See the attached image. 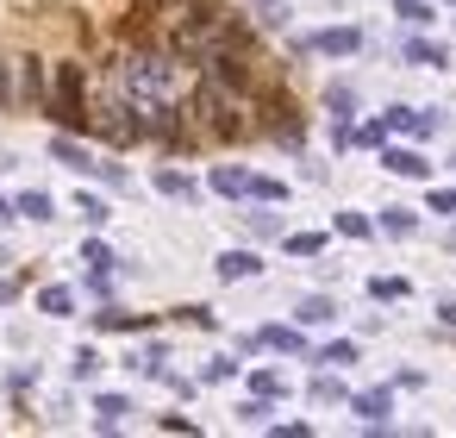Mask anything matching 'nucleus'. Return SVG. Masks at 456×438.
<instances>
[{
	"instance_id": "nucleus-30",
	"label": "nucleus",
	"mask_w": 456,
	"mask_h": 438,
	"mask_svg": "<svg viewBox=\"0 0 456 438\" xmlns=\"http://www.w3.org/2000/svg\"><path fill=\"white\" fill-rule=\"evenodd\" d=\"M82 263H88V269H113V251H107L101 238H88V244H82Z\"/></svg>"
},
{
	"instance_id": "nucleus-41",
	"label": "nucleus",
	"mask_w": 456,
	"mask_h": 438,
	"mask_svg": "<svg viewBox=\"0 0 456 438\" xmlns=\"http://www.w3.org/2000/svg\"><path fill=\"white\" fill-rule=\"evenodd\" d=\"M437 319H444V326H456V301H437Z\"/></svg>"
},
{
	"instance_id": "nucleus-4",
	"label": "nucleus",
	"mask_w": 456,
	"mask_h": 438,
	"mask_svg": "<svg viewBox=\"0 0 456 438\" xmlns=\"http://www.w3.org/2000/svg\"><path fill=\"white\" fill-rule=\"evenodd\" d=\"M51 120L63 132H88L94 126V107H88V70L69 57V63H51Z\"/></svg>"
},
{
	"instance_id": "nucleus-18",
	"label": "nucleus",
	"mask_w": 456,
	"mask_h": 438,
	"mask_svg": "<svg viewBox=\"0 0 456 438\" xmlns=\"http://www.w3.org/2000/svg\"><path fill=\"white\" fill-rule=\"evenodd\" d=\"M13 207H20V213H26V219H57V201H51V194H45V188H32V194H20V201H13Z\"/></svg>"
},
{
	"instance_id": "nucleus-34",
	"label": "nucleus",
	"mask_w": 456,
	"mask_h": 438,
	"mask_svg": "<svg viewBox=\"0 0 456 438\" xmlns=\"http://www.w3.org/2000/svg\"><path fill=\"white\" fill-rule=\"evenodd\" d=\"M138 7H144L151 20H175V13L188 7V0H138Z\"/></svg>"
},
{
	"instance_id": "nucleus-13",
	"label": "nucleus",
	"mask_w": 456,
	"mask_h": 438,
	"mask_svg": "<svg viewBox=\"0 0 456 438\" xmlns=\"http://www.w3.org/2000/svg\"><path fill=\"white\" fill-rule=\"evenodd\" d=\"M213 188H219V194H232V201H244V194H250V169L219 163V169H213Z\"/></svg>"
},
{
	"instance_id": "nucleus-12",
	"label": "nucleus",
	"mask_w": 456,
	"mask_h": 438,
	"mask_svg": "<svg viewBox=\"0 0 456 438\" xmlns=\"http://www.w3.org/2000/svg\"><path fill=\"white\" fill-rule=\"evenodd\" d=\"M381 163H387L394 176H406V182H425V176H431V163H425L419 151H381Z\"/></svg>"
},
{
	"instance_id": "nucleus-10",
	"label": "nucleus",
	"mask_w": 456,
	"mask_h": 438,
	"mask_svg": "<svg viewBox=\"0 0 456 438\" xmlns=\"http://www.w3.org/2000/svg\"><path fill=\"white\" fill-rule=\"evenodd\" d=\"M437 126H444V120H437V113H419V107H394V113H387V132H412V138H431Z\"/></svg>"
},
{
	"instance_id": "nucleus-43",
	"label": "nucleus",
	"mask_w": 456,
	"mask_h": 438,
	"mask_svg": "<svg viewBox=\"0 0 456 438\" xmlns=\"http://www.w3.org/2000/svg\"><path fill=\"white\" fill-rule=\"evenodd\" d=\"M450 169H456V157H450Z\"/></svg>"
},
{
	"instance_id": "nucleus-11",
	"label": "nucleus",
	"mask_w": 456,
	"mask_h": 438,
	"mask_svg": "<svg viewBox=\"0 0 456 438\" xmlns=\"http://www.w3.org/2000/svg\"><path fill=\"white\" fill-rule=\"evenodd\" d=\"M250 276H263V257L256 251H225L219 257V282H250Z\"/></svg>"
},
{
	"instance_id": "nucleus-32",
	"label": "nucleus",
	"mask_w": 456,
	"mask_h": 438,
	"mask_svg": "<svg viewBox=\"0 0 456 438\" xmlns=\"http://www.w3.org/2000/svg\"><path fill=\"white\" fill-rule=\"evenodd\" d=\"M394 13H400L406 26H425V20H431V7H425V0H394Z\"/></svg>"
},
{
	"instance_id": "nucleus-26",
	"label": "nucleus",
	"mask_w": 456,
	"mask_h": 438,
	"mask_svg": "<svg viewBox=\"0 0 456 438\" xmlns=\"http://www.w3.org/2000/svg\"><path fill=\"white\" fill-rule=\"evenodd\" d=\"M319 363L344 369V363H356V344H350V338H338V344H325V351H319Z\"/></svg>"
},
{
	"instance_id": "nucleus-15",
	"label": "nucleus",
	"mask_w": 456,
	"mask_h": 438,
	"mask_svg": "<svg viewBox=\"0 0 456 438\" xmlns=\"http://www.w3.org/2000/svg\"><path fill=\"white\" fill-rule=\"evenodd\" d=\"M406 63H419V70H444L450 51H444V45H425V38H406Z\"/></svg>"
},
{
	"instance_id": "nucleus-5",
	"label": "nucleus",
	"mask_w": 456,
	"mask_h": 438,
	"mask_svg": "<svg viewBox=\"0 0 456 438\" xmlns=\"http://www.w3.org/2000/svg\"><path fill=\"white\" fill-rule=\"evenodd\" d=\"M256 126H263V132H275V138H281V145H294V151H300V138H306L300 107H294L281 88H256Z\"/></svg>"
},
{
	"instance_id": "nucleus-7",
	"label": "nucleus",
	"mask_w": 456,
	"mask_h": 438,
	"mask_svg": "<svg viewBox=\"0 0 456 438\" xmlns=\"http://www.w3.org/2000/svg\"><path fill=\"white\" fill-rule=\"evenodd\" d=\"M300 51H325V57H350V51H362V32H356V26H331V32H319V38H306Z\"/></svg>"
},
{
	"instance_id": "nucleus-16",
	"label": "nucleus",
	"mask_w": 456,
	"mask_h": 438,
	"mask_svg": "<svg viewBox=\"0 0 456 438\" xmlns=\"http://www.w3.org/2000/svg\"><path fill=\"white\" fill-rule=\"evenodd\" d=\"M157 194H169V201H194L200 188H194L182 169H157Z\"/></svg>"
},
{
	"instance_id": "nucleus-39",
	"label": "nucleus",
	"mask_w": 456,
	"mask_h": 438,
	"mask_svg": "<svg viewBox=\"0 0 456 438\" xmlns=\"http://www.w3.org/2000/svg\"><path fill=\"white\" fill-rule=\"evenodd\" d=\"M182 319H188V326H200V332H213V326H219V319H213V307H182Z\"/></svg>"
},
{
	"instance_id": "nucleus-27",
	"label": "nucleus",
	"mask_w": 456,
	"mask_h": 438,
	"mask_svg": "<svg viewBox=\"0 0 456 438\" xmlns=\"http://www.w3.org/2000/svg\"><path fill=\"white\" fill-rule=\"evenodd\" d=\"M69 369H76V382H94V376H101V351H88V344H82Z\"/></svg>"
},
{
	"instance_id": "nucleus-42",
	"label": "nucleus",
	"mask_w": 456,
	"mask_h": 438,
	"mask_svg": "<svg viewBox=\"0 0 456 438\" xmlns=\"http://www.w3.org/2000/svg\"><path fill=\"white\" fill-rule=\"evenodd\" d=\"M256 7H269V20H281V7H275V0H256Z\"/></svg>"
},
{
	"instance_id": "nucleus-23",
	"label": "nucleus",
	"mask_w": 456,
	"mask_h": 438,
	"mask_svg": "<svg viewBox=\"0 0 456 438\" xmlns=\"http://www.w3.org/2000/svg\"><path fill=\"white\" fill-rule=\"evenodd\" d=\"M369 294H375V301H406V276H375Z\"/></svg>"
},
{
	"instance_id": "nucleus-14",
	"label": "nucleus",
	"mask_w": 456,
	"mask_h": 438,
	"mask_svg": "<svg viewBox=\"0 0 456 438\" xmlns=\"http://www.w3.org/2000/svg\"><path fill=\"white\" fill-rule=\"evenodd\" d=\"M294 319H300V326H331V319H338V301H331V294H306Z\"/></svg>"
},
{
	"instance_id": "nucleus-22",
	"label": "nucleus",
	"mask_w": 456,
	"mask_h": 438,
	"mask_svg": "<svg viewBox=\"0 0 456 438\" xmlns=\"http://www.w3.org/2000/svg\"><path fill=\"white\" fill-rule=\"evenodd\" d=\"M76 213H82V219H88L94 232L107 226V201H101V194H76Z\"/></svg>"
},
{
	"instance_id": "nucleus-1",
	"label": "nucleus",
	"mask_w": 456,
	"mask_h": 438,
	"mask_svg": "<svg viewBox=\"0 0 456 438\" xmlns=\"http://www.w3.org/2000/svg\"><path fill=\"white\" fill-rule=\"evenodd\" d=\"M232 26H238V13L225 7V0H188V7L175 13V26H169V51L182 63H200Z\"/></svg>"
},
{
	"instance_id": "nucleus-40",
	"label": "nucleus",
	"mask_w": 456,
	"mask_h": 438,
	"mask_svg": "<svg viewBox=\"0 0 456 438\" xmlns=\"http://www.w3.org/2000/svg\"><path fill=\"white\" fill-rule=\"evenodd\" d=\"M381 138H387V120H375V126H362V132H356V145H381Z\"/></svg>"
},
{
	"instance_id": "nucleus-9",
	"label": "nucleus",
	"mask_w": 456,
	"mask_h": 438,
	"mask_svg": "<svg viewBox=\"0 0 456 438\" xmlns=\"http://www.w3.org/2000/svg\"><path fill=\"white\" fill-rule=\"evenodd\" d=\"M51 157H57L63 169H76V176H101V163H94V157H88L69 132H57V138H51Z\"/></svg>"
},
{
	"instance_id": "nucleus-3",
	"label": "nucleus",
	"mask_w": 456,
	"mask_h": 438,
	"mask_svg": "<svg viewBox=\"0 0 456 438\" xmlns=\"http://www.w3.org/2000/svg\"><path fill=\"white\" fill-rule=\"evenodd\" d=\"M188 113L207 126V138H219V145H238V138H250L256 126L244 120V95H232V88H219L213 76L194 88V101H188Z\"/></svg>"
},
{
	"instance_id": "nucleus-24",
	"label": "nucleus",
	"mask_w": 456,
	"mask_h": 438,
	"mask_svg": "<svg viewBox=\"0 0 456 438\" xmlns=\"http://www.w3.org/2000/svg\"><path fill=\"white\" fill-rule=\"evenodd\" d=\"M94 326H107V332H138L144 319H138V313H119V307H107V313H94Z\"/></svg>"
},
{
	"instance_id": "nucleus-38",
	"label": "nucleus",
	"mask_w": 456,
	"mask_h": 438,
	"mask_svg": "<svg viewBox=\"0 0 456 438\" xmlns=\"http://www.w3.org/2000/svg\"><path fill=\"white\" fill-rule=\"evenodd\" d=\"M431 213H444V219H456V188H431Z\"/></svg>"
},
{
	"instance_id": "nucleus-17",
	"label": "nucleus",
	"mask_w": 456,
	"mask_h": 438,
	"mask_svg": "<svg viewBox=\"0 0 456 438\" xmlns=\"http://www.w3.org/2000/svg\"><path fill=\"white\" fill-rule=\"evenodd\" d=\"M263 344H269V351H288V357H306V338H300L294 326H269Z\"/></svg>"
},
{
	"instance_id": "nucleus-6",
	"label": "nucleus",
	"mask_w": 456,
	"mask_h": 438,
	"mask_svg": "<svg viewBox=\"0 0 456 438\" xmlns=\"http://www.w3.org/2000/svg\"><path fill=\"white\" fill-rule=\"evenodd\" d=\"M13 107L51 113V63L45 57H13Z\"/></svg>"
},
{
	"instance_id": "nucleus-33",
	"label": "nucleus",
	"mask_w": 456,
	"mask_h": 438,
	"mask_svg": "<svg viewBox=\"0 0 456 438\" xmlns=\"http://www.w3.org/2000/svg\"><path fill=\"white\" fill-rule=\"evenodd\" d=\"M7 107H13V57L0 51V113H7Z\"/></svg>"
},
{
	"instance_id": "nucleus-28",
	"label": "nucleus",
	"mask_w": 456,
	"mask_h": 438,
	"mask_svg": "<svg viewBox=\"0 0 456 438\" xmlns=\"http://www.w3.org/2000/svg\"><path fill=\"white\" fill-rule=\"evenodd\" d=\"M250 194H256V201H269V207H275V201H288V188H281V182H269V176H250Z\"/></svg>"
},
{
	"instance_id": "nucleus-29",
	"label": "nucleus",
	"mask_w": 456,
	"mask_h": 438,
	"mask_svg": "<svg viewBox=\"0 0 456 438\" xmlns=\"http://www.w3.org/2000/svg\"><path fill=\"white\" fill-rule=\"evenodd\" d=\"M338 232H344V238H369L375 219H362V213H338Z\"/></svg>"
},
{
	"instance_id": "nucleus-19",
	"label": "nucleus",
	"mask_w": 456,
	"mask_h": 438,
	"mask_svg": "<svg viewBox=\"0 0 456 438\" xmlns=\"http://www.w3.org/2000/svg\"><path fill=\"white\" fill-rule=\"evenodd\" d=\"M126 413H132V401H126V394H101V401H94V419H101V426H119Z\"/></svg>"
},
{
	"instance_id": "nucleus-36",
	"label": "nucleus",
	"mask_w": 456,
	"mask_h": 438,
	"mask_svg": "<svg viewBox=\"0 0 456 438\" xmlns=\"http://www.w3.org/2000/svg\"><path fill=\"white\" fill-rule=\"evenodd\" d=\"M200 376H207V382H232V376H238V363H232V357H213Z\"/></svg>"
},
{
	"instance_id": "nucleus-8",
	"label": "nucleus",
	"mask_w": 456,
	"mask_h": 438,
	"mask_svg": "<svg viewBox=\"0 0 456 438\" xmlns=\"http://www.w3.org/2000/svg\"><path fill=\"white\" fill-rule=\"evenodd\" d=\"M350 413H356L362 426H387V413H394V388H369V394H350Z\"/></svg>"
},
{
	"instance_id": "nucleus-2",
	"label": "nucleus",
	"mask_w": 456,
	"mask_h": 438,
	"mask_svg": "<svg viewBox=\"0 0 456 438\" xmlns=\"http://www.w3.org/2000/svg\"><path fill=\"white\" fill-rule=\"evenodd\" d=\"M175 51H151V45H138L132 57H119V88L138 101V107H157V101H175Z\"/></svg>"
},
{
	"instance_id": "nucleus-31",
	"label": "nucleus",
	"mask_w": 456,
	"mask_h": 438,
	"mask_svg": "<svg viewBox=\"0 0 456 438\" xmlns=\"http://www.w3.org/2000/svg\"><path fill=\"white\" fill-rule=\"evenodd\" d=\"M313 401H319V407L344 401V382H338V376H319V382H313Z\"/></svg>"
},
{
	"instance_id": "nucleus-35",
	"label": "nucleus",
	"mask_w": 456,
	"mask_h": 438,
	"mask_svg": "<svg viewBox=\"0 0 456 438\" xmlns=\"http://www.w3.org/2000/svg\"><path fill=\"white\" fill-rule=\"evenodd\" d=\"M250 388H256V394H269V401H275V394H281V388H288V382H281V376H275V369H256V376H250Z\"/></svg>"
},
{
	"instance_id": "nucleus-25",
	"label": "nucleus",
	"mask_w": 456,
	"mask_h": 438,
	"mask_svg": "<svg viewBox=\"0 0 456 438\" xmlns=\"http://www.w3.org/2000/svg\"><path fill=\"white\" fill-rule=\"evenodd\" d=\"M288 251H294V257H319L325 238H319V232H288Z\"/></svg>"
},
{
	"instance_id": "nucleus-21",
	"label": "nucleus",
	"mask_w": 456,
	"mask_h": 438,
	"mask_svg": "<svg viewBox=\"0 0 456 438\" xmlns=\"http://www.w3.org/2000/svg\"><path fill=\"white\" fill-rule=\"evenodd\" d=\"M38 307H45L51 319H63V313H76V294H69V288H45V294H38Z\"/></svg>"
},
{
	"instance_id": "nucleus-37",
	"label": "nucleus",
	"mask_w": 456,
	"mask_h": 438,
	"mask_svg": "<svg viewBox=\"0 0 456 438\" xmlns=\"http://www.w3.org/2000/svg\"><path fill=\"white\" fill-rule=\"evenodd\" d=\"M263 413H269V394H256V401H244V407H238V419H244V426H263Z\"/></svg>"
},
{
	"instance_id": "nucleus-20",
	"label": "nucleus",
	"mask_w": 456,
	"mask_h": 438,
	"mask_svg": "<svg viewBox=\"0 0 456 438\" xmlns=\"http://www.w3.org/2000/svg\"><path fill=\"white\" fill-rule=\"evenodd\" d=\"M412 226H419V219H412L406 207H381V232H387V238H406Z\"/></svg>"
}]
</instances>
